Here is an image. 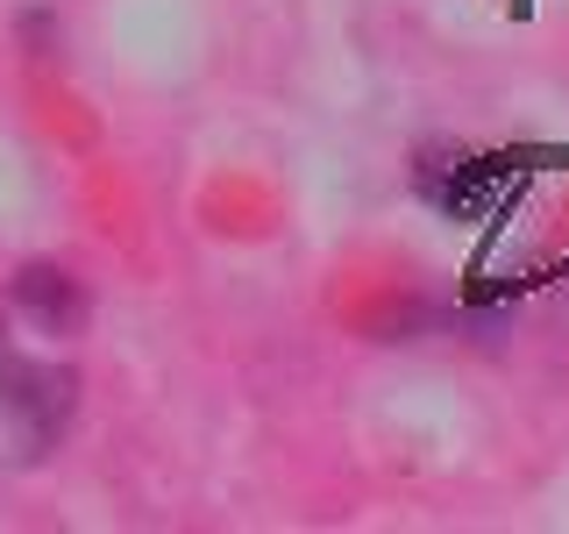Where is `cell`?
<instances>
[{"label": "cell", "instance_id": "1", "mask_svg": "<svg viewBox=\"0 0 569 534\" xmlns=\"http://www.w3.org/2000/svg\"><path fill=\"white\" fill-rule=\"evenodd\" d=\"M71 421V370L0 343V471H22L58 449Z\"/></svg>", "mask_w": 569, "mask_h": 534}, {"label": "cell", "instance_id": "3", "mask_svg": "<svg viewBox=\"0 0 569 534\" xmlns=\"http://www.w3.org/2000/svg\"><path fill=\"white\" fill-rule=\"evenodd\" d=\"M420 192L449 214H470L485 200V165L477 157H441V165H420Z\"/></svg>", "mask_w": 569, "mask_h": 534}, {"label": "cell", "instance_id": "2", "mask_svg": "<svg viewBox=\"0 0 569 534\" xmlns=\"http://www.w3.org/2000/svg\"><path fill=\"white\" fill-rule=\"evenodd\" d=\"M14 314L36 320V335H71L86 320V293H79V278L58 271V264H29V271L14 278Z\"/></svg>", "mask_w": 569, "mask_h": 534}]
</instances>
